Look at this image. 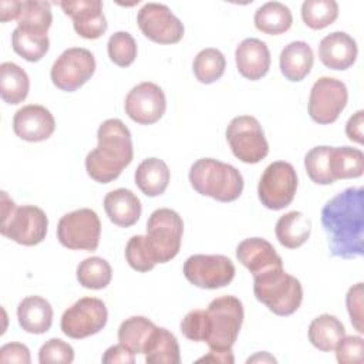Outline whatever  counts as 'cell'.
<instances>
[{
    "label": "cell",
    "instance_id": "obj_35",
    "mask_svg": "<svg viewBox=\"0 0 364 364\" xmlns=\"http://www.w3.org/2000/svg\"><path fill=\"white\" fill-rule=\"evenodd\" d=\"M192 68L199 82L212 84L223 75L226 68V58L220 50L208 47L196 54Z\"/></svg>",
    "mask_w": 364,
    "mask_h": 364
},
{
    "label": "cell",
    "instance_id": "obj_24",
    "mask_svg": "<svg viewBox=\"0 0 364 364\" xmlns=\"http://www.w3.org/2000/svg\"><path fill=\"white\" fill-rule=\"evenodd\" d=\"M279 63L284 78L297 82L304 80L311 71L314 54L306 41H291L283 47Z\"/></svg>",
    "mask_w": 364,
    "mask_h": 364
},
{
    "label": "cell",
    "instance_id": "obj_40",
    "mask_svg": "<svg viewBox=\"0 0 364 364\" xmlns=\"http://www.w3.org/2000/svg\"><path fill=\"white\" fill-rule=\"evenodd\" d=\"M107 50L109 60L118 67L131 65L135 61L138 53L136 43L128 31H115L111 34L108 38Z\"/></svg>",
    "mask_w": 364,
    "mask_h": 364
},
{
    "label": "cell",
    "instance_id": "obj_20",
    "mask_svg": "<svg viewBox=\"0 0 364 364\" xmlns=\"http://www.w3.org/2000/svg\"><path fill=\"white\" fill-rule=\"evenodd\" d=\"M358 48L355 40L344 33L334 31L321 38L318 44V58L320 61L331 70H347L357 58Z\"/></svg>",
    "mask_w": 364,
    "mask_h": 364
},
{
    "label": "cell",
    "instance_id": "obj_9",
    "mask_svg": "<svg viewBox=\"0 0 364 364\" xmlns=\"http://www.w3.org/2000/svg\"><path fill=\"white\" fill-rule=\"evenodd\" d=\"M226 139L233 155L245 164H257L269 154L262 125L252 115L232 118L226 128Z\"/></svg>",
    "mask_w": 364,
    "mask_h": 364
},
{
    "label": "cell",
    "instance_id": "obj_5",
    "mask_svg": "<svg viewBox=\"0 0 364 364\" xmlns=\"http://www.w3.org/2000/svg\"><path fill=\"white\" fill-rule=\"evenodd\" d=\"M245 311L242 301L235 296L213 299L205 310V338L210 350H232L237 340Z\"/></svg>",
    "mask_w": 364,
    "mask_h": 364
},
{
    "label": "cell",
    "instance_id": "obj_21",
    "mask_svg": "<svg viewBox=\"0 0 364 364\" xmlns=\"http://www.w3.org/2000/svg\"><path fill=\"white\" fill-rule=\"evenodd\" d=\"M235 60L242 77L257 81L264 77L270 68V51L264 41L259 38H245L236 47Z\"/></svg>",
    "mask_w": 364,
    "mask_h": 364
},
{
    "label": "cell",
    "instance_id": "obj_2",
    "mask_svg": "<svg viewBox=\"0 0 364 364\" xmlns=\"http://www.w3.org/2000/svg\"><path fill=\"white\" fill-rule=\"evenodd\" d=\"M98 145L85 156V169L98 183L115 181L132 162L134 146L131 132L118 118L105 119L97 131Z\"/></svg>",
    "mask_w": 364,
    "mask_h": 364
},
{
    "label": "cell",
    "instance_id": "obj_44",
    "mask_svg": "<svg viewBox=\"0 0 364 364\" xmlns=\"http://www.w3.org/2000/svg\"><path fill=\"white\" fill-rule=\"evenodd\" d=\"M182 334L192 341H203L205 338V310L196 309L189 311L181 321Z\"/></svg>",
    "mask_w": 364,
    "mask_h": 364
},
{
    "label": "cell",
    "instance_id": "obj_3",
    "mask_svg": "<svg viewBox=\"0 0 364 364\" xmlns=\"http://www.w3.org/2000/svg\"><path fill=\"white\" fill-rule=\"evenodd\" d=\"M192 188L219 202H233L243 192V176L230 164L213 158H200L189 169Z\"/></svg>",
    "mask_w": 364,
    "mask_h": 364
},
{
    "label": "cell",
    "instance_id": "obj_45",
    "mask_svg": "<svg viewBox=\"0 0 364 364\" xmlns=\"http://www.w3.org/2000/svg\"><path fill=\"white\" fill-rule=\"evenodd\" d=\"M0 363H16V364H30V350L21 343H7L0 348Z\"/></svg>",
    "mask_w": 364,
    "mask_h": 364
},
{
    "label": "cell",
    "instance_id": "obj_41",
    "mask_svg": "<svg viewBox=\"0 0 364 364\" xmlns=\"http://www.w3.org/2000/svg\"><path fill=\"white\" fill-rule=\"evenodd\" d=\"M38 361L41 364H70L74 361V348L61 338H50L40 347Z\"/></svg>",
    "mask_w": 364,
    "mask_h": 364
},
{
    "label": "cell",
    "instance_id": "obj_34",
    "mask_svg": "<svg viewBox=\"0 0 364 364\" xmlns=\"http://www.w3.org/2000/svg\"><path fill=\"white\" fill-rule=\"evenodd\" d=\"M112 279V269L109 263L98 256H91L80 262L77 266L78 283L91 290L105 289Z\"/></svg>",
    "mask_w": 364,
    "mask_h": 364
},
{
    "label": "cell",
    "instance_id": "obj_31",
    "mask_svg": "<svg viewBox=\"0 0 364 364\" xmlns=\"http://www.w3.org/2000/svg\"><path fill=\"white\" fill-rule=\"evenodd\" d=\"M330 169L334 181L360 178L364 172L363 151L351 146H331Z\"/></svg>",
    "mask_w": 364,
    "mask_h": 364
},
{
    "label": "cell",
    "instance_id": "obj_27",
    "mask_svg": "<svg viewBox=\"0 0 364 364\" xmlns=\"http://www.w3.org/2000/svg\"><path fill=\"white\" fill-rule=\"evenodd\" d=\"M144 355L148 364H179L181 351L175 334L156 326L151 338L148 340Z\"/></svg>",
    "mask_w": 364,
    "mask_h": 364
},
{
    "label": "cell",
    "instance_id": "obj_49",
    "mask_svg": "<svg viewBox=\"0 0 364 364\" xmlns=\"http://www.w3.org/2000/svg\"><path fill=\"white\" fill-rule=\"evenodd\" d=\"M196 363H220V364H233L235 357L232 350L228 351H219V350H210L209 353L200 358L196 360Z\"/></svg>",
    "mask_w": 364,
    "mask_h": 364
},
{
    "label": "cell",
    "instance_id": "obj_15",
    "mask_svg": "<svg viewBox=\"0 0 364 364\" xmlns=\"http://www.w3.org/2000/svg\"><path fill=\"white\" fill-rule=\"evenodd\" d=\"M136 23L142 34L158 44H175L183 37L182 21L161 3H146L136 16Z\"/></svg>",
    "mask_w": 364,
    "mask_h": 364
},
{
    "label": "cell",
    "instance_id": "obj_43",
    "mask_svg": "<svg viewBox=\"0 0 364 364\" xmlns=\"http://www.w3.org/2000/svg\"><path fill=\"white\" fill-rule=\"evenodd\" d=\"M363 294L364 286L363 283H357L351 286L346 294V306L351 320V324L358 333H364L363 327Z\"/></svg>",
    "mask_w": 364,
    "mask_h": 364
},
{
    "label": "cell",
    "instance_id": "obj_37",
    "mask_svg": "<svg viewBox=\"0 0 364 364\" xmlns=\"http://www.w3.org/2000/svg\"><path fill=\"white\" fill-rule=\"evenodd\" d=\"M338 17V4L334 0H306L301 4V18L313 30L333 24Z\"/></svg>",
    "mask_w": 364,
    "mask_h": 364
},
{
    "label": "cell",
    "instance_id": "obj_13",
    "mask_svg": "<svg viewBox=\"0 0 364 364\" xmlns=\"http://www.w3.org/2000/svg\"><path fill=\"white\" fill-rule=\"evenodd\" d=\"M348 91L343 81L333 77H320L311 87L309 115L321 125L333 124L346 108Z\"/></svg>",
    "mask_w": 364,
    "mask_h": 364
},
{
    "label": "cell",
    "instance_id": "obj_42",
    "mask_svg": "<svg viewBox=\"0 0 364 364\" xmlns=\"http://www.w3.org/2000/svg\"><path fill=\"white\" fill-rule=\"evenodd\" d=\"M334 350L341 364H360L364 360V340L360 336H344Z\"/></svg>",
    "mask_w": 364,
    "mask_h": 364
},
{
    "label": "cell",
    "instance_id": "obj_36",
    "mask_svg": "<svg viewBox=\"0 0 364 364\" xmlns=\"http://www.w3.org/2000/svg\"><path fill=\"white\" fill-rule=\"evenodd\" d=\"M11 47L24 60L36 63L47 54L50 40L47 34H34L16 27L11 34Z\"/></svg>",
    "mask_w": 364,
    "mask_h": 364
},
{
    "label": "cell",
    "instance_id": "obj_39",
    "mask_svg": "<svg viewBox=\"0 0 364 364\" xmlns=\"http://www.w3.org/2000/svg\"><path fill=\"white\" fill-rule=\"evenodd\" d=\"M125 259L136 272H149L155 267L156 257L146 235H134L125 246Z\"/></svg>",
    "mask_w": 364,
    "mask_h": 364
},
{
    "label": "cell",
    "instance_id": "obj_4",
    "mask_svg": "<svg viewBox=\"0 0 364 364\" xmlns=\"http://www.w3.org/2000/svg\"><path fill=\"white\" fill-rule=\"evenodd\" d=\"M255 297L276 316H291L303 301L299 279L276 267L253 277Z\"/></svg>",
    "mask_w": 364,
    "mask_h": 364
},
{
    "label": "cell",
    "instance_id": "obj_22",
    "mask_svg": "<svg viewBox=\"0 0 364 364\" xmlns=\"http://www.w3.org/2000/svg\"><path fill=\"white\" fill-rule=\"evenodd\" d=\"M104 209L114 225L119 228H129L139 220L142 205L132 191L118 188L105 195Z\"/></svg>",
    "mask_w": 364,
    "mask_h": 364
},
{
    "label": "cell",
    "instance_id": "obj_8",
    "mask_svg": "<svg viewBox=\"0 0 364 364\" xmlns=\"http://www.w3.org/2000/svg\"><path fill=\"white\" fill-rule=\"evenodd\" d=\"M101 222L90 208H81L61 216L57 225L58 242L71 250L94 252L100 245Z\"/></svg>",
    "mask_w": 364,
    "mask_h": 364
},
{
    "label": "cell",
    "instance_id": "obj_33",
    "mask_svg": "<svg viewBox=\"0 0 364 364\" xmlns=\"http://www.w3.org/2000/svg\"><path fill=\"white\" fill-rule=\"evenodd\" d=\"M53 23V13L48 1L40 0H26L23 1L20 16L17 18V27L34 33L47 34Z\"/></svg>",
    "mask_w": 364,
    "mask_h": 364
},
{
    "label": "cell",
    "instance_id": "obj_19",
    "mask_svg": "<svg viewBox=\"0 0 364 364\" xmlns=\"http://www.w3.org/2000/svg\"><path fill=\"white\" fill-rule=\"evenodd\" d=\"M237 260L252 273L257 276L267 270L283 267V260L273 245L263 237H247L236 247Z\"/></svg>",
    "mask_w": 364,
    "mask_h": 364
},
{
    "label": "cell",
    "instance_id": "obj_14",
    "mask_svg": "<svg viewBox=\"0 0 364 364\" xmlns=\"http://www.w3.org/2000/svg\"><path fill=\"white\" fill-rule=\"evenodd\" d=\"M233 262L223 255H193L183 263V274L189 283L200 289H220L235 277Z\"/></svg>",
    "mask_w": 364,
    "mask_h": 364
},
{
    "label": "cell",
    "instance_id": "obj_46",
    "mask_svg": "<svg viewBox=\"0 0 364 364\" xmlns=\"http://www.w3.org/2000/svg\"><path fill=\"white\" fill-rule=\"evenodd\" d=\"M101 360L104 364H134L135 353L119 343L108 347Z\"/></svg>",
    "mask_w": 364,
    "mask_h": 364
},
{
    "label": "cell",
    "instance_id": "obj_7",
    "mask_svg": "<svg viewBox=\"0 0 364 364\" xmlns=\"http://www.w3.org/2000/svg\"><path fill=\"white\" fill-rule=\"evenodd\" d=\"M183 220L178 212L161 208L151 213L146 222V237L158 263L172 260L181 249Z\"/></svg>",
    "mask_w": 364,
    "mask_h": 364
},
{
    "label": "cell",
    "instance_id": "obj_29",
    "mask_svg": "<svg viewBox=\"0 0 364 364\" xmlns=\"http://www.w3.org/2000/svg\"><path fill=\"white\" fill-rule=\"evenodd\" d=\"M344 336L343 323L333 314H320L309 326V340L320 351H333Z\"/></svg>",
    "mask_w": 364,
    "mask_h": 364
},
{
    "label": "cell",
    "instance_id": "obj_26",
    "mask_svg": "<svg viewBox=\"0 0 364 364\" xmlns=\"http://www.w3.org/2000/svg\"><path fill=\"white\" fill-rule=\"evenodd\" d=\"M274 233L282 246L297 249L310 237L311 220L299 210L287 212L277 219Z\"/></svg>",
    "mask_w": 364,
    "mask_h": 364
},
{
    "label": "cell",
    "instance_id": "obj_25",
    "mask_svg": "<svg viewBox=\"0 0 364 364\" xmlns=\"http://www.w3.org/2000/svg\"><path fill=\"white\" fill-rule=\"evenodd\" d=\"M171 179V171L168 165L159 158H146L144 159L135 171V183L139 191L149 196L162 195Z\"/></svg>",
    "mask_w": 364,
    "mask_h": 364
},
{
    "label": "cell",
    "instance_id": "obj_30",
    "mask_svg": "<svg viewBox=\"0 0 364 364\" xmlns=\"http://www.w3.org/2000/svg\"><path fill=\"white\" fill-rule=\"evenodd\" d=\"M253 21L259 31L276 36L291 27L293 16L286 4L280 1H267L256 10Z\"/></svg>",
    "mask_w": 364,
    "mask_h": 364
},
{
    "label": "cell",
    "instance_id": "obj_23",
    "mask_svg": "<svg viewBox=\"0 0 364 364\" xmlns=\"http://www.w3.org/2000/svg\"><path fill=\"white\" fill-rule=\"evenodd\" d=\"M53 307L48 300L40 296H27L17 306L20 327L31 334H43L53 324Z\"/></svg>",
    "mask_w": 364,
    "mask_h": 364
},
{
    "label": "cell",
    "instance_id": "obj_48",
    "mask_svg": "<svg viewBox=\"0 0 364 364\" xmlns=\"http://www.w3.org/2000/svg\"><path fill=\"white\" fill-rule=\"evenodd\" d=\"M23 1L18 0H1L0 1V21L7 23L10 20H17L21 11Z\"/></svg>",
    "mask_w": 364,
    "mask_h": 364
},
{
    "label": "cell",
    "instance_id": "obj_47",
    "mask_svg": "<svg viewBox=\"0 0 364 364\" xmlns=\"http://www.w3.org/2000/svg\"><path fill=\"white\" fill-rule=\"evenodd\" d=\"M363 127H364V111L360 109L355 114H353L346 124V135L348 136V139L357 144H363L364 142Z\"/></svg>",
    "mask_w": 364,
    "mask_h": 364
},
{
    "label": "cell",
    "instance_id": "obj_32",
    "mask_svg": "<svg viewBox=\"0 0 364 364\" xmlns=\"http://www.w3.org/2000/svg\"><path fill=\"white\" fill-rule=\"evenodd\" d=\"M156 326L148 317L132 316L124 320L118 328V341L135 354H144V350Z\"/></svg>",
    "mask_w": 364,
    "mask_h": 364
},
{
    "label": "cell",
    "instance_id": "obj_38",
    "mask_svg": "<svg viewBox=\"0 0 364 364\" xmlns=\"http://www.w3.org/2000/svg\"><path fill=\"white\" fill-rule=\"evenodd\" d=\"M331 146L318 145L311 148L304 156V168L309 178L317 185H330L334 181L330 169Z\"/></svg>",
    "mask_w": 364,
    "mask_h": 364
},
{
    "label": "cell",
    "instance_id": "obj_12",
    "mask_svg": "<svg viewBox=\"0 0 364 364\" xmlns=\"http://www.w3.org/2000/svg\"><path fill=\"white\" fill-rule=\"evenodd\" d=\"M108 320L105 303L97 297H82L61 316V331L70 338H85L100 333Z\"/></svg>",
    "mask_w": 364,
    "mask_h": 364
},
{
    "label": "cell",
    "instance_id": "obj_6",
    "mask_svg": "<svg viewBox=\"0 0 364 364\" xmlns=\"http://www.w3.org/2000/svg\"><path fill=\"white\" fill-rule=\"evenodd\" d=\"M47 228L48 218L41 208L34 205L16 206L7 192H1L0 232L3 236L23 246H36L46 239Z\"/></svg>",
    "mask_w": 364,
    "mask_h": 364
},
{
    "label": "cell",
    "instance_id": "obj_18",
    "mask_svg": "<svg viewBox=\"0 0 364 364\" xmlns=\"http://www.w3.org/2000/svg\"><path fill=\"white\" fill-rule=\"evenodd\" d=\"M55 129L53 114L43 105L28 104L16 111L13 117L14 134L27 142H41L48 139Z\"/></svg>",
    "mask_w": 364,
    "mask_h": 364
},
{
    "label": "cell",
    "instance_id": "obj_16",
    "mask_svg": "<svg viewBox=\"0 0 364 364\" xmlns=\"http://www.w3.org/2000/svg\"><path fill=\"white\" fill-rule=\"evenodd\" d=\"M124 108L134 122L151 125L164 117L166 111V98L159 85L144 81L132 87L127 94Z\"/></svg>",
    "mask_w": 364,
    "mask_h": 364
},
{
    "label": "cell",
    "instance_id": "obj_1",
    "mask_svg": "<svg viewBox=\"0 0 364 364\" xmlns=\"http://www.w3.org/2000/svg\"><path fill=\"white\" fill-rule=\"evenodd\" d=\"M321 226L330 253L341 259L364 253V189L351 186L333 196L321 209Z\"/></svg>",
    "mask_w": 364,
    "mask_h": 364
},
{
    "label": "cell",
    "instance_id": "obj_11",
    "mask_svg": "<svg viewBox=\"0 0 364 364\" xmlns=\"http://www.w3.org/2000/svg\"><path fill=\"white\" fill-rule=\"evenodd\" d=\"M94 54L81 47L64 50L54 61L50 77L53 84L65 92H73L82 87L95 73Z\"/></svg>",
    "mask_w": 364,
    "mask_h": 364
},
{
    "label": "cell",
    "instance_id": "obj_28",
    "mask_svg": "<svg viewBox=\"0 0 364 364\" xmlns=\"http://www.w3.org/2000/svg\"><path fill=\"white\" fill-rule=\"evenodd\" d=\"M30 90L27 73L16 63H1L0 65V95L4 102L17 105L23 102Z\"/></svg>",
    "mask_w": 364,
    "mask_h": 364
},
{
    "label": "cell",
    "instance_id": "obj_10",
    "mask_svg": "<svg viewBox=\"0 0 364 364\" xmlns=\"http://www.w3.org/2000/svg\"><path fill=\"white\" fill-rule=\"evenodd\" d=\"M297 191V173L286 161L272 162L262 173L257 195L262 205L270 210H280L289 206Z\"/></svg>",
    "mask_w": 364,
    "mask_h": 364
},
{
    "label": "cell",
    "instance_id": "obj_50",
    "mask_svg": "<svg viewBox=\"0 0 364 364\" xmlns=\"http://www.w3.org/2000/svg\"><path fill=\"white\" fill-rule=\"evenodd\" d=\"M246 363L247 364H250V363H277V360L273 355H270L269 353L262 351V353H256L255 355L249 357L246 360Z\"/></svg>",
    "mask_w": 364,
    "mask_h": 364
},
{
    "label": "cell",
    "instance_id": "obj_17",
    "mask_svg": "<svg viewBox=\"0 0 364 364\" xmlns=\"http://www.w3.org/2000/svg\"><path fill=\"white\" fill-rule=\"evenodd\" d=\"M65 16L73 18L75 33L87 40L100 38L108 28L101 0L60 1Z\"/></svg>",
    "mask_w": 364,
    "mask_h": 364
}]
</instances>
